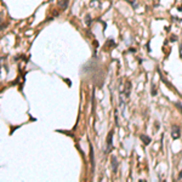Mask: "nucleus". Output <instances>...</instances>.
I'll return each instance as SVG.
<instances>
[{
  "mask_svg": "<svg viewBox=\"0 0 182 182\" xmlns=\"http://www.w3.org/2000/svg\"><path fill=\"white\" fill-rule=\"evenodd\" d=\"M124 94H125V97H129V96H130V94H131V83H130V81H126V83H125Z\"/></svg>",
  "mask_w": 182,
  "mask_h": 182,
  "instance_id": "nucleus-4",
  "label": "nucleus"
},
{
  "mask_svg": "<svg viewBox=\"0 0 182 182\" xmlns=\"http://www.w3.org/2000/svg\"><path fill=\"white\" fill-rule=\"evenodd\" d=\"M58 5L61 6V9H67V5H68V0H63V1H60Z\"/></svg>",
  "mask_w": 182,
  "mask_h": 182,
  "instance_id": "nucleus-6",
  "label": "nucleus"
},
{
  "mask_svg": "<svg viewBox=\"0 0 182 182\" xmlns=\"http://www.w3.org/2000/svg\"><path fill=\"white\" fill-rule=\"evenodd\" d=\"M111 163H112V169H113V171H114V172H117V171H118L119 161H118V159H117V157H115V155H112V157H111Z\"/></svg>",
  "mask_w": 182,
  "mask_h": 182,
  "instance_id": "nucleus-3",
  "label": "nucleus"
},
{
  "mask_svg": "<svg viewBox=\"0 0 182 182\" xmlns=\"http://www.w3.org/2000/svg\"><path fill=\"white\" fill-rule=\"evenodd\" d=\"M106 45H107L108 47H109V46H114V47L117 46V44L114 43V40H113V39H108V40H107V44H106Z\"/></svg>",
  "mask_w": 182,
  "mask_h": 182,
  "instance_id": "nucleus-7",
  "label": "nucleus"
},
{
  "mask_svg": "<svg viewBox=\"0 0 182 182\" xmlns=\"http://www.w3.org/2000/svg\"><path fill=\"white\" fill-rule=\"evenodd\" d=\"M94 45H95V47H98V41L95 40V41H94Z\"/></svg>",
  "mask_w": 182,
  "mask_h": 182,
  "instance_id": "nucleus-15",
  "label": "nucleus"
},
{
  "mask_svg": "<svg viewBox=\"0 0 182 182\" xmlns=\"http://www.w3.org/2000/svg\"><path fill=\"white\" fill-rule=\"evenodd\" d=\"M147 50H148V51H151V47H149V43L147 44Z\"/></svg>",
  "mask_w": 182,
  "mask_h": 182,
  "instance_id": "nucleus-17",
  "label": "nucleus"
},
{
  "mask_svg": "<svg viewBox=\"0 0 182 182\" xmlns=\"http://www.w3.org/2000/svg\"><path fill=\"white\" fill-rule=\"evenodd\" d=\"M140 138H141V141H142L146 146H148V144L152 142L151 137H149V136H147V135H141V136H140Z\"/></svg>",
  "mask_w": 182,
  "mask_h": 182,
  "instance_id": "nucleus-5",
  "label": "nucleus"
},
{
  "mask_svg": "<svg viewBox=\"0 0 182 182\" xmlns=\"http://www.w3.org/2000/svg\"><path fill=\"white\" fill-rule=\"evenodd\" d=\"M90 160H91V164L94 166V151H92V147L90 146Z\"/></svg>",
  "mask_w": 182,
  "mask_h": 182,
  "instance_id": "nucleus-8",
  "label": "nucleus"
},
{
  "mask_svg": "<svg viewBox=\"0 0 182 182\" xmlns=\"http://www.w3.org/2000/svg\"><path fill=\"white\" fill-rule=\"evenodd\" d=\"M157 95V87H155V84H152V96H155Z\"/></svg>",
  "mask_w": 182,
  "mask_h": 182,
  "instance_id": "nucleus-10",
  "label": "nucleus"
},
{
  "mask_svg": "<svg viewBox=\"0 0 182 182\" xmlns=\"http://www.w3.org/2000/svg\"><path fill=\"white\" fill-rule=\"evenodd\" d=\"M180 56L182 57V43H181V45H180Z\"/></svg>",
  "mask_w": 182,
  "mask_h": 182,
  "instance_id": "nucleus-13",
  "label": "nucleus"
},
{
  "mask_svg": "<svg viewBox=\"0 0 182 182\" xmlns=\"http://www.w3.org/2000/svg\"><path fill=\"white\" fill-rule=\"evenodd\" d=\"M130 51H131V52H136V50H135V49H132V47H130Z\"/></svg>",
  "mask_w": 182,
  "mask_h": 182,
  "instance_id": "nucleus-18",
  "label": "nucleus"
},
{
  "mask_svg": "<svg viewBox=\"0 0 182 182\" xmlns=\"http://www.w3.org/2000/svg\"><path fill=\"white\" fill-rule=\"evenodd\" d=\"M180 136H181L180 126L178 125H172V127H171V137H172V140H177V138H180Z\"/></svg>",
  "mask_w": 182,
  "mask_h": 182,
  "instance_id": "nucleus-1",
  "label": "nucleus"
},
{
  "mask_svg": "<svg viewBox=\"0 0 182 182\" xmlns=\"http://www.w3.org/2000/svg\"><path fill=\"white\" fill-rule=\"evenodd\" d=\"M177 11H182V5H178V6H177Z\"/></svg>",
  "mask_w": 182,
  "mask_h": 182,
  "instance_id": "nucleus-16",
  "label": "nucleus"
},
{
  "mask_svg": "<svg viewBox=\"0 0 182 182\" xmlns=\"http://www.w3.org/2000/svg\"><path fill=\"white\" fill-rule=\"evenodd\" d=\"M170 41H177V36L175 35V34H171V36H170Z\"/></svg>",
  "mask_w": 182,
  "mask_h": 182,
  "instance_id": "nucleus-12",
  "label": "nucleus"
},
{
  "mask_svg": "<svg viewBox=\"0 0 182 182\" xmlns=\"http://www.w3.org/2000/svg\"><path fill=\"white\" fill-rule=\"evenodd\" d=\"M175 107H176V108L178 109V111L182 113V104H181L180 102H175Z\"/></svg>",
  "mask_w": 182,
  "mask_h": 182,
  "instance_id": "nucleus-11",
  "label": "nucleus"
},
{
  "mask_svg": "<svg viewBox=\"0 0 182 182\" xmlns=\"http://www.w3.org/2000/svg\"><path fill=\"white\" fill-rule=\"evenodd\" d=\"M177 178H178V180H181V178H182V170L180 171V174H178V176H177Z\"/></svg>",
  "mask_w": 182,
  "mask_h": 182,
  "instance_id": "nucleus-14",
  "label": "nucleus"
},
{
  "mask_svg": "<svg viewBox=\"0 0 182 182\" xmlns=\"http://www.w3.org/2000/svg\"><path fill=\"white\" fill-rule=\"evenodd\" d=\"M113 132L114 131H111L108 134V136H107V152H109L111 151V148H112V143H113Z\"/></svg>",
  "mask_w": 182,
  "mask_h": 182,
  "instance_id": "nucleus-2",
  "label": "nucleus"
},
{
  "mask_svg": "<svg viewBox=\"0 0 182 182\" xmlns=\"http://www.w3.org/2000/svg\"><path fill=\"white\" fill-rule=\"evenodd\" d=\"M91 16L90 15H87V16H85V23H86V26H90L91 24Z\"/></svg>",
  "mask_w": 182,
  "mask_h": 182,
  "instance_id": "nucleus-9",
  "label": "nucleus"
}]
</instances>
